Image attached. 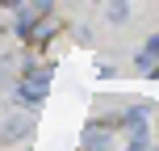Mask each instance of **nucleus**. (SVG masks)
I'll return each instance as SVG.
<instances>
[{
  "label": "nucleus",
  "instance_id": "1",
  "mask_svg": "<svg viewBox=\"0 0 159 151\" xmlns=\"http://www.w3.org/2000/svg\"><path fill=\"white\" fill-rule=\"evenodd\" d=\"M84 147L88 151H113V130L109 126H88V134H84Z\"/></svg>",
  "mask_w": 159,
  "mask_h": 151
},
{
  "label": "nucleus",
  "instance_id": "2",
  "mask_svg": "<svg viewBox=\"0 0 159 151\" xmlns=\"http://www.w3.org/2000/svg\"><path fill=\"white\" fill-rule=\"evenodd\" d=\"M109 21H113V25L126 21V0H113V4H109Z\"/></svg>",
  "mask_w": 159,
  "mask_h": 151
}]
</instances>
